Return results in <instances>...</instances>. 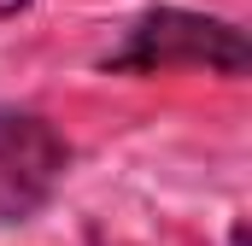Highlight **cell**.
<instances>
[{
    "label": "cell",
    "mask_w": 252,
    "mask_h": 246,
    "mask_svg": "<svg viewBox=\"0 0 252 246\" xmlns=\"http://www.w3.org/2000/svg\"><path fill=\"white\" fill-rule=\"evenodd\" d=\"M118 76H170V70H205L223 82L247 76V35L229 18H205L188 6H153L124 30V41L106 53Z\"/></svg>",
    "instance_id": "obj_1"
},
{
    "label": "cell",
    "mask_w": 252,
    "mask_h": 246,
    "mask_svg": "<svg viewBox=\"0 0 252 246\" xmlns=\"http://www.w3.org/2000/svg\"><path fill=\"white\" fill-rule=\"evenodd\" d=\"M70 141L41 112L0 106V229L35 223L70 176Z\"/></svg>",
    "instance_id": "obj_2"
},
{
    "label": "cell",
    "mask_w": 252,
    "mask_h": 246,
    "mask_svg": "<svg viewBox=\"0 0 252 246\" xmlns=\"http://www.w3.org/2000/svg\"><path fill=\"white\" fill-rule=\"evenodd\" d=\"M24 6H30V0H0V24H6V18H18Z\"/></svg>",
    "instance_id": "obj_3"
}]
</instances>
